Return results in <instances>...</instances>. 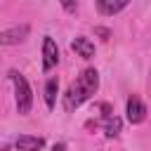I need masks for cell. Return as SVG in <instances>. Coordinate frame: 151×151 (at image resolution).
<instances>
[{"instance_id":"9","label":"cell","mask_w":151,"mask_h":151,"mask_svg":"<svg viewBox=\"0 0 151 151\" xmlns=\"http://www.w3.org/2000/svg\"><path fill=\"white\" fill-rule=\"evenodd\" d=\"M57 92H59V80H57V78H50V80L45 83V104H47V109H54V104H57Z\"/></svg>"},{"instance_id":"5","label":"cell","mask_w":151,"mask_h":151,"mask_svg":"<svg viewBox=\"0 0 151 151\" xmlns=\"http://www.w3.org/2000/svg\"><path fill=\"white\" fill-rule=\"evenodd\" d=\"M146 118V106L142 104V99L137 97V94H132L130 99H127V120L132 123V125H137V123H142Z\"/></svg>"},{"instance_id":"6","label":"cell","mask_w":151,"mask_h":151,"mask_svg":"<svg viewBox=\"0 0 151 151\" xmlns=\"http://www.w3.org/2000/svg\"><path fill=\"white\" fill-rule=\"evenodd\" d=\"M71 50H73L78 57H83V59H92V57H94V45H92V40L85 38V35H78V38L71 42Z\"/></svg>"},{"instance_id":"3","label":"cell","mask_w":151,"mask_h":151,"mask_svg":"<svg viewBox=\"0 0 151 151\" xmlns=\"http://www.w3.org/2000/svg\"><path fill=\"white\" fill-rule=\"evenodd\" d=\"M28 33H31V26L28 24H19V26H12L7 31H0V45H5V47L19 45V42H24L28 38Z\"/></svg>"},{"instance_id":"8","label":"cell","mask_w":151,"mask_h":151,"mask_svg":"<svg viewBox=\"0 0 151 151\" xmlns=\"http://www.w3.org/2000/svg\"><path fill=\"white\" fill-rule=\"evenodd\" d=\"M127 2L130 0H97V7H99L101 14L111 17V14H118L123 7H127Z\"/></svg>"},{"instance_id":"2","label":"cell","mask_w":151,"mask_h":151,"mask_svg":"<svg viewBox=\"0 0 151 151\" xmlns=\"http://www.w3.org/2000/svg\"><path fill=\"white\" fill-rule=\"evenodd\" d=\"M9 80L14 83V97H17V111H19V116H28L31 106H33V90H31L26 76H21L19 71H9Z\"/></svg>"},{"instance_id":"13","label":"cell","mask_w":151,"mask_h":151,"mask_svg":"<svg viewBox=\"0 0 151 151\" xmlns=\"http://www.w3.org/2000/svg\"><path fill=\"white\" fill-rule=\"evenodd\" d=\"M52 151H66V146H64V144H54V149H52Z\"/></svg>"},{"instance_id":"7","label":"cell","mask_w":151,"mask_h":151,"mask_svg":"<svg viewBox=\"0 0 151 151\" xmlns=\"http://www.w3.org/2000/svg\"><path fill=\"white\" fill-rule=\"evenodd\" d=\"M14 146L19 151H40L45 146V139L42 137H33V134H21V137H17Z\"/></svg>"},{"instance_id":"10","label":"cell","mask_w":151,"mask_h":151,"mask_svg":"<svg viewBox=\"0 0 151 151\" xmlns=\"http://www.w3.org/2000/svg\"><path fill=\"white\" fill-rule=\"evenodd\" d=\"M120 118H116V116H106L104 118V134L106 137H118V132H120Z\"/></svg>"},{"instance_id":"14","label":"cell","mask_w":151,"mask_h":151,"mask_svg":"<svg viewBox=\"0 0 151 151\" xmlns=\"http://www.w3.org/2000/svg\"><path fill=\"white\" fill-rule=\"evenodd\" d=\"M0 151H7V146H0Z\"/></svg>"},{"instance_id":"4","label":"cell","mask_w":151,"mask_h":151,"mask_svg":"<svg viewBox=\"0 0 151 151\" xmlns=\"http://www.w3.org/2000/svg\"><path fill=\"white\" fill-rule=\"evenodd\" d=\"M57 64H59V47H57L54 38L45 35V40H42V71L47 73V71H52Z\"/></svg>"},{"instance_id":"1","label":"cell","mask_w":151,"mask_h":151,"mask_svg":"<svg viewBox=\"0 0 151 151\" xmlns=\"http://www.w3.org/2000/svg\"><path fill=\"white\" fill-rule=\"evenodd\" d=\"M97 87H99V73H97L94 68H85V71L76 78V83H71V87H68L66 94H64V106H66V111H73V109H78L83 101H87V99L97 92Z\"/></svg>"},{"instance_id":"12","label":"cell","mask_w":151,"mask_h":151,"mask_svg":"<svg viewBox=\"0 0 151 151\" xmlns=\"http://www.w3.org/2000/svg\"><path fill=\"white\" fill-rule=\"evenodd\" d=\"M94 33H99V35H101L104 40H106L109 35H111V31H109V28H94Z\"/></svg>"},{"instance_id":"11","label":"cell","mask_w":151,"mask_h":151,"mask_svg":"<svg viewBox=\"0 0 151 151\" xmlns=\"http://www.w3.org/2000/svg\"><path fill=\"white\" fill-rule=\"evenodd\" d=\"M59 2H61V7H64L68 14H73V12L78 9V2H76V0H59Z\"/></svg>"}]
</instances>
